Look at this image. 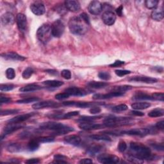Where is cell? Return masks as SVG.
<instances>
[{
  "mask_svg": "<svg viewBox=\"0 0 164 164\" xmlns=\"http://www.w3.org/2000/svg\"><path fill=\"white\" fill-rule=\"evenodd\" d=\"M89 24L83 21V19L80 17L74 16L69 19V28L70 32L78 36H82L85 34L87 30Z\"/></svg>",
  "mask_w": 164,
  "mask_h": 164,
  "instance_id": "1",
  "label": "cell"
},
{
  "mask_svg": "<svg viewBox=\"0 0 164 164\" xmlns=\"http://www.w3.org/2000/svg\"><path fill=\"white\" fill-rule=\"evenodd\" d=\"M40 128L42 130L53 131V135H62L74 131L73 128L66 126L62 123L54 122H43L40 125Z\"/></svg>",
  "mask_w": 164,
  "mask_h": 164,
  "instance_id": "2",
  "label": "cell"
},
{
  "mask_svg": "<svg viewBox=\"0 0 164 164\" xmlns=\"http://www.w3.org/2000/svg\"><path fill=\"white\" fill-rule=\"evenodd\" d=\"M130 147L132 151L131 155L142 160L144 159H150L151 157L150 149L141 143L132 142L130 143Z\"/></svg>",
  "mask_w": 164,
  "mask_h": 164,
  "instance_id": "3",
  "label": "cell"
},
{
  "mask_svg": "<svg viewBox=\"0 0 164 164\" xmlns=\"http://www.w3.org/2000/svg\"><path fill=\"white\" fill-rule=\"evenodd\" d=\"M52 36L51 25L48 23L43 24L37 31V37L39 41L43 44L48 43Z\"/></svg>",
  "mask_w": 164,
  "mask_h": 164,
  "instance_id": "4",
  "label": "cell"
},
{
  "mask_svg": "<svg viewBox=\"0 0 164 164\" xmlns=\"http://www.w3.org/2000/svg\"><path fill=\"white\" fill-rule=\"evenodd\" d=\"M131 119L128 117H117L110 116L104 120V125L106 127H115L117 126L128 125Z\"/></svg>",
  "mask_w": 164,
  "mask_h": 164,
  "instance_id": "5",
  "label": "cell"
},
{
  "mask_svg": "<svg viewBox=\"0 0 164 164\" xmlns=\"http://www.w3.org/2000/svg\"><path fill=\"white\" fill-rule=\"evenodd\" d=\"M51 32L52 36L54 37H60L64 31H65V25L61 20H56L51 24Z\"/></svg>",
  "mask_w": 164,
  "mask_h": 164,
  "instance_id": "6",
  "label": "cell"
},
{
  "mask_svg": "<svg viewBox=\"0 0 164 164\" xmlns=\"http://www.w3.org/2000/svg\"><path fill=\"white\" fill-rule=\"evenodd\" d=\"M97 160L101 163H117L119 162L120 159L115 155H109V154H100L97 156Z\"/></svg>",
  "mask_w": 164,
  "mask_h": 164,
  "instance_id": "7",
  "label": "cell"
},
{
  "mask_svg": "<svg viewBox=\"0 0 164 164\" xmlns=\"http://www.w3.org/2000/svg\"><path fill=\"white\" fill-rule=\"evenodd\" d=\"M31 11L36 16H42L46 11L44 5L41 2H35L30 5Z\"/></svg>",
  "mask_w": 164,
  "mask_h": 164,
  "instance_id": "8",
  "label": "cell"
},
{
  "mask_svg": "<svg viewBox=\"0 0 164 164\" xmlns=\"http://www.w3.org/2000/svg\"><path fill=\"white\" fill-rule=\"evenodd\" d=\"M102 20L103 23L108 26H112L115 23L116 16L114 12L110 11H107L102 15Z\"/></svg>",
  "mask_w": 164,
  "mask_h": 164,
  "instance_id": "9",
  "label": "cell"
},
{
  "mask_svg": "<svg viewBox=\"0 0 164 164\" xmlns=\"http://www.w3.org/2000/svg\"><path fill=\"white\" fill-rule=\"evenodd\" d=\"M16 22L19 31L25 32L27 29V19L25 15L22 13L18 14L16 16Z\"/></svg>",
  "mask_w": 164,
  "mask_h": 164,
  "instance_id": "10",
  "label": "cell"
},
{
  "mask_svg": "<svg viewBox=\"0 0 164 164\" xmlns=\"http://www.w3.org/2000/svg\"><path fill=\"white\" fill-rule=\"evenodd\" d=\"M103 8V5L101 2L98 1H92L88 5V12L93 15H98L100 14Z\"/></svg>",
  "mask_w": 164,
  "mask_h": 164,
  "instance_id": "11",
  "label": "cell"
},
{
  "mask_svg": "<svg viewBox=\"0 0 164 164\" xmlns=\"http://www.w3.org/2000/svg\"><path fill=\"white\" fill-rule=\"evenodd\" d=\"M79 128L82 130L90 131V130H98V129H101L104 127H105V125H100V124H95L92 122H81L79 125Z\"/></svg>",
  "mask_w": 164,
  "mask_h": 164,
  "instance_id": "12",
  "label": "cell"
},
{
  "mask_svg": "<svg viewBox=\"0 0 164 164\" xmlns=\"http://www.w3.org/2000/svg\"><path fill=\"white\" fill-rule=\"evenodd\" d=\"M150 130L147 128H137V129H133V130L122 132V133L126 134V135H129L144 137L148 135V134L150 133Z\"/></svg>",
  "mask_w": 164,
  "mask_h": 164,
  "instance_id": "13",
  "label": "cell"
},
{
  "mask_svg": "<svg viewBox=\"0 0 164 164\" xmlns=\"http://www.w3.org/2000/svg\"><path fill=\"white\" fill-rule=\"evenodd\" d=\"M65 92L67 93L69 96H83L88 94V91L85 89L80 88L78 87H69L66 89Z\"/></svg>",
  "mask_w": 164,
  "mask_h": 164,
  "instance_id": "14",
  "label": "cell"
},
{
  "mask_svg": "<svg viewBox=\"0 0 164 164\" xmlns=\"http://www.w3.org/2000/svg\"><path fill=\"white\" fill-rule=\"evenodd\" d=\"M58 106V104L53 101H44L36 103L32 105L33 108L36 110H40V109H43L46 108H51L56 107Z\"/></svg>",
  "mask_w": 164,
  "mask_h": 164,
  "instance_id": "15",
  "label": "cell"
},
{
  "mask_svg": "<svg viewBox=\"0 0 164 164\" xmlns=\"http://www.w3.org/2000/svg\"><path fill=\"white\" fill-rule=\"evenodd\" d=\"M65 7L68 11L72 12H77L81 8L80 3L75 0H67L65 2Z\"/></svg>",
  "mask_w": 164,
  "mask_h": 164,
  "instance_id": "16",
  "label": "cell"
},
{
  "mask_svg": "<svg viewBox=\"0 0 164 164\" xmlns=\"http://www.w3.org/2000/svg\"><path fill=\"white\" fill-rule=\"evenodd\" d=\"M34 115H35V113L33 112L28 113L26 114H22V115L16 116L15 117L10 119V120L8 121V122L10 124H19L28 120V119L31 118Z\"/></svg>",
  "mask_w": 164,
  "mask_h": 164,
  "instance_id": "17",
  "label": "cell"
},
{
  "mask_svg": "<svg viewBox=\"0 0 164 164\" xmlns=\"http://www.w3.org/2000/svg\"><path fill=\"white\" fill-rule=\"evenodd\" d=\"M1 21L3 25H12L16 21V18L11 12H6L1 17Z\"/></svg>",
  "mask_w": 164,
  "mask_h": 164,
  "instance_id": "18",
  "label": "cell"
},
{
  "mask_svg": "<svg viewBox=\"0 0 164 164\" xmlns=\"http://www.w3.org/2000/svg\"><path fill=\"white\" fill-rule=\"evenodd\" d=\"M124 95V93L121 92H111L107 94H95V95L93 96L94 99H111L116 97H120Z\"/></svg>",
  "mask_w": 164,
  "mask_h": 164,
  "instance_id": "19",
  "label": "cell"
},
{
  "mask_svg": "<svg viewBox=\"0 0 164 164\" xmlns=\"http://www.w3.org/2000/svg\"><path fill=\"white\" fill-rule=\"evenodd\" d=\"M64 142L68 144L73 145L74 146H78L81 144L82 139L80 137L76 135H67L64 138Z\"/></svg>",
  "mask_w": 164,
  "mask_h": 164,
  "instance_id": "20",
  "label": "cell"
},
{
  "mask_svg": "<svg viewBox=\"0 0 164 164\" xmlns=\"http://www.w3.org/2000/svg\"><path fill=\"white\" fill-rule=\"evenodd\" d=\"M130 81H133L137 82H142L145 83H154L157 82V79L156 78L148 77V76H136L131 78Z\"/></svg>",
  "mask_w": 164,
  "mask_h": 164,
  "instance_id": "21",
  "label": "cell"
},
{
  "mask_svg": "<svg viewBox=\"0 0 164 164\" xmlns=\"http://www.w3.org/2000/svg\"><path fill=\"white\" fill-rule=\"evenodd\" d=\"M2 57L9 60H18V61H23L26 59L25 57L19 55L17 53L14 52H8L2 54Z\"/></svg>",
  "mask_w": 164,
  "mask_h": 164,
  "instance_id": "22",
  "label": "cell"
},
{
  "mask_svg": "<svg viewBox=\"0 0 164 164\" xmlns=\"http://www.w3.org/2000/svg\"><path fill=\"white\" fill-rule=\"evenodd\" d=\"M151 18L154 20H155V21H162V20L163 19V16H164L163 8L160 7V8L154 9L151 12Z\"/></svg>",
  "mask_w": 164,
  "mask_h": 164,
  "instance_id": "23",
  "label": "cell"
},
{
  "mask_svg": "<svg viewBox=\"0 0 164 164\" xmlns=\"http://www.w3.org/2000/svg\"><path fill=\"white\" fill-rule=\"evenodd\" d=\"M21 128L22 126L19 125L18 124H11V125H9L4 128L3 135L5 136L7 135H8V134H11L12 133L19 130Z\"/></svg>",
  "mask_w": 164,
  "mask_h": 164,
  "instance_id": "24",
  "label": "cell"
},
{
  "mask_svg": "<svg viewBox=\"0 0 164 164\" xmlns=\"http://www.w3.org/2000/svg\"><path fill=\"white\" fill-rule=\"evenodd\" d=\"M41 87L36 84H29L26 86H24L19 89L20 92H33L41 89Z\"/></svg>",
  "mask_w": 164,
  "mask_h": 164,
  "instance_id": "25",
  "label": "cell"
},
{
  "mask_svg": "<svg viewBox=\"0 0 164 164\" xmlns=\"http://www.w3.org/2000/svg\"><path fill=\"white\" fill-rule=\"evenodd\" d=\"M133 99L135 100H153L151 96L148 95V94L142 92H137L133 96Z\"/></svg>",
  "mask_w": 164,
  "mask_h": 164,
  "instance_id": "26",
  "label": "cell"
},
{
  "mask_svg": "<svg viewBox=\"0 0 164 164\" xmlns=\"http://www.w3.org/2000/svg\"><path fill=\"white\" fill-rule=\"evenodd\" d=\"M151 107V104L147 102H137L134 103L132 105V108L135 109V110H144V109H147V108Z\"/></svg>",
  "mask_w": 164,
  "mask_h": 164,
  "instance_id": "27",
  "label": "cell"
},
{
  "mask_svg": "<svg viewBox=\"0 0 164 164\" xmlns=\"http://www.w3.org/2000/svg\"><path fill=\"white\" fill-rule=\"evenodd\" d=\"M108 84L106 82H90L87 83L88 87L92 88H102L107 86Z\"/></svg>",
  "mask_w": 164,
  "mask_h": 164,
  "instance_id": "28",
  "label": "cell"
},
{
  "mask_svg": "<svg viewBox=\"0 0 164 164\" xmlns=\"http://www.w3.org/2000/svg\"><path fill=\"white\" fill-rule=\"evenodd\" d=\"M102 150H103L102 146L96 145L89 147L87 150V153H88V155H90L91 156H94L100 153Z\"/></svg>",
  "mask_w": 164,
  "mask_h": 164,
  "instance_id": "29",
  "label": "cell"
},
{
  "mask_svg": "<svg viewBox=\"0 0 164 164\" xmlns=\"http://www.w3.org/2000/svg\"><path fill=\"white\" fill-rule=\"evenodd\" d=\"M43 84L49 87H59L63 85V82L58 80H46L43 82Z\"/></svg>",
  "mask_w": 164,
  "mask_h": 164,
  "instance_id": "30",
  "label": "cell"
},
{
  "mask_svg": "<svg viewBox=\"0 0 164 164\" xmlns=\"http://www.w3.org/2000/svg\"><path fill=\"white\" fill-rule=\"evenodd\" d=\"M93 140L96 141H111L112 139L110 137L105 135V134H99V135H92L90 137Z\"/></svg>",
  "mask_w": 164,
  "mask_h": 164,
  "instance_id": "31",
  "label": "cell"
},
{
  "mask_svg": "<svg viewBox=\"0 0 164 164\" xmlns=\"http://www.w3.org/2000/svg\"><path fill=\"white\" fill-rule=\"evenodd\" d=\"M164 115V110L162 108H156L151 110L148 113V116L151 117H162Z\"/></svg>",
  "mask_w": 164,
  "mask_h": 164,
  "instance_id": "32",
  "label": "cell"
},
{
  "mask_svg": "<svg viewBox=\"0 0 164 164\" xmlns=\"http://www.w3.org/2000/svg\"><path fill=\"white\" fill-rule=\"evenodd\" d=\"M39 142L36 140H32L28 144V149L29 151H35L37 150L39 147Z\"/></svg>",
  "mask_w": 164,
  "mask_h": 164,
  "instance_id": "33",
  "label": "cell"
},
{
  "mask_svg": "<svg viewBox=\"0 0 164 164\" xmlns=\"http://www.w3.org/2000/svg\"><path fill=\"white\" fill-rule=\"evenodd\" d=\"M132 88V86H130V85H120V86L114 87L112 88V91L121 92V93L125 94V92L131 90Z\"/></svg>",
  "mask_w": 164,
  "mask_h": 164,
  "instance_id": "34",
  "label": "cell"
},
{
  "mask_svg": "<svg viewBox=\"0 0 164 164\" xmlns=\"http://www.w3.org/2000/svg\"><path fill=\"white\" fill-rule=\"evenodd\" d=\"M21 150V146L18 144H11L7 146V151L11 153H16Z\"/></svg>",
  "mask_w": 164,
  "mask_h": 164,
  "instance_id": "35",
  "label": "cell"
},
{
  "mask_svg": "<svg viewBox=\"0 0 164 164\" xmlns=\"http://www.w3.org/2000/svg\"><path fill=\"white\" fill-rule=\"evenodd\" d=\"M159 2L157 0H147L145 2V6L148 9H155L158 4Z\"/></svg>",
  "mask_w": 164,
  "mask_h": 164,
  "instance_id": "36",
  "label": "cell"
},
{
  "mask_svg": "<svg viewBox=\"0 0 164 164\" xmlns=\"http://www.w3.org/2000/svg\"><path fill=\"white\" fill-rule=\"evenodd\" d=\"M39 100H40V99L38 97H28V98L20 99V100L17 101V103L27 104V103H33V102H37Z\"/></svg>",
  "mask_w": 164,
  "mask_h": 164,
  "instance_id": "37",
  "label": "cell"
},
{
  "mask_svg": "<svg viewBox=\"0 0 164 164\" xmlns=\"http://www.w3.org/2000/svg\"><path fill=\"white\" fill-rule=\"evenodd\" d=\"M97 105V103H89V102H75L74 101V106H76L77 107L79 108H87V107H90L93 105Z\"/></svg>",
  "mask_w": 164,
  "mask_h": 164,
  "instance_id": "38",
  "label": "cell"
},
{
  "mask_svg": "<svg viewBox=\"0 0 164 164\" xmlns=\"http://www.w3.org/2000/svg\"><path fill=\"white\" fill-rule=\"evenodd\" d=\"M128 106L126 105H125V104H121V105H117L116 107H113L112 110L114 112L119 113V112H121L126 111V110H128Z\"/></svg>",
  "mask_w": 164,
  "mask_h": 164,
  "instance_id": "39",
  "label": "cell"
},
{
  "mask_svg": "<svg viewBox=\"0 0 164 164\" xmlns=\"http://www.w3.org/2000/svg\"><path fill=\"white\" fill-rule=\"evenodd\" d=\"M67 157L62 155H56L54 156V162L53 163H66L67 162L65 161Z\"/></svg>",
  "mask_w": 164,
  "mask_h": 164,
  "instance_id": "40",
  "label": "cell"
},
{
  "mask_svg": "<svg viewBox=\"0 0 164 164\" xmlns=\"http://www.w3.org/2000/svg\"><path fill=\"white\" fill-rule=\"evenodd\" d=\"M33 73V69L31 67H27L23 73L22 76L24 79H29L32 76Z\"/></svg>",
  "mask_w": 164,
  "mask_h": 164,
  "instance_id": "41",
  "label": "cell"
},
{
  "mask_svg": "<svg viewBox=\"0 0 164 164\" xmlns=\"http://www.w3.org/2000/svg\"><path fill=\"white\" fill-rule=\"evenodd\" d=\"M6 77L8 79H13L16 77V72L12 68H8L6 71Z\"/></svg>",
  "mask_w": 164,
  "mask_h": 164,
  "instance_id": "42",
  "label": "cell"
},
{
  "mask_svg": "<svg viewBox=\"0 0 164 164\" xmlns=\"http://www.w3.org/2000/svg\"><path fill=\"white\" fill-rule=\"evenodd\" d=\"M37 141L40 143H46V142H51L54 141V138L51 136H48V137H42L37 138Z\"/></svg>",
  "mask_w": 164,
  "mask_h": 164,
  "instance_id": "43",
  "label": "cell"
},
{
  "mask_svg": "<svg viewBox=\"0 0 164 164\" xmlns=\"http://www.w3.org/2000/svg\"><path fill=\"white\" fill-rule=\"evenodd\" d=\"M14 88V85L12 84H2L0 85V90L1 91H12Z\"/></svg>",
  "mask_w": 164,
  "mask_h": 164,
  "instance_id": "44",
  "label": "cell"
},
{
  "mask_svg": "<svg viewBox=\"0 0 164 164\" xmlns=\"http://www.w3.org/2000/svg\"><path fill=\"white\" fill-rule=\"evenodd\" d=\"M98 76L99 78L103 79V80H109L111 78V76L109 73L108 72H100L98 74Z\"/></svg>",
  "mask_w": 164,
  "mask_h": 164,
  "instance_id": "45",
  "label": "cell"
},
{
  "mask_svg": "<svg viewBox=\"0 0 164 164\" xmlns=\"http://www.w3.org/2000/svg\"><path fill=\"white\" fill-rule=\"evenodd\" d=\"M100 117H89V116H83L79 118V121L81 122H92L96 119L99 118Z\"/></svg>",
  "mask_w": 164,
  "mask_h": 164,
  "instance_id": "46",
  "label": "cell"
},
{
  "mask_svg": "<svg viewBox=\"0 0 164 164\" xmlns=\"http://www.w3.org/2000/svg\"><path fill=\"white\" fill-rule=\"evenodd\" d=\"M19 112L18 110H16V109H11V110H2L1 112V116H9V115H12L14 113H17Z\"/></svg>",
  "mask_w": 164,
  "mask_h": 164,
  "instance_id": "47",
  "label": "cell"
},
{
  "mask_svg": "<svg viewBox=\"0 0 164 164\" xmlns=\"http://www.w3.org/2000/svg\"><path fill=\"white\" fill-rule=\"evenodd\" d=\"M79 113V112L78 111H73V112L66 113L65 114H63L62 119H70L73 117H75V116H78Z\"/></svg>",
  "mask_w": 164,
  "mask_h": 164,
  "instance_id": "48",
  "label": "cell"
},
{
  "mask_svg": "<svg viewBox=\"0 0 164 164\" xmlns=\"http://www.w3.org/2000/svg\"><path fill=\"white\" fill-rule=\"evenodd\" d=\"M126 149H127V144L125 141H121L119 142V145H118V150L119 151L123 153L126 150Z\"/></svg>",
  "mask_w": 164,
  "mask_h": 164,
  "instance_id": "49",
  "label": "cell"
},
{
  "mask_svg": "<svg viewBox=\"0 0 164 164\" xmlns=\"http://www.w3.org/2000/svg\"><path fill=\"white\" fill-rule=\"evenodd\" d=\"M61 76L66 79H70L71 78V73L67 69H64L61 72Z\"/></svg>",
  "mask_w": 164,
  "mask_h": 164,
  "instance_id": "50",
  "label": "cell"
},
{
  "mask_svg": "<svg viewBox=\"0 0 164 164\" xmlns=\"http://www.w3.org/2000/svg\"><path fill=\"white\" fill-rule=\"evenodd\" d=\"M69 96V94L67 93H66V92L63 93H59L55 95V98L57 100H63V99H66L67 98H68Z\"/></svg>",
  "mask_w": 164,
  "mask_h": 164,
  "instance_id": "51",
  "label": "cell"
},
{
  "mask_svg": "<svg viewBox=\"0 0 164 164\" xmlns=\"http://www.w3.org/2000/svg\"><path fill=\"white\" fill-rule=\"evenodd\" d=\"M153 97V99H155V100L157 101H163V99H164V95L163 93H155L153 94L151 96Z\"/></svg>",
  "mask_w": 164,
  "mask_h": 164,
  "instance_id": "52",
  "label": "cell"
},
{
  "mask_svg": "<svg viewBox=\"0 0 164 164\" xmlns=\"http://www.w3.org/2000/svg\"><path fill=\"white\" fill-rule=\"evenodd\" d=\"M115 72L117 75L119 77H122L125 75H127V74L131 73L130 71L128 70H116Z\"/></svg>",
  "mask_w": 164,
  "mask_h": 164,
  "instance_id": "53",
  "label": "cell"
},
{
  "mask_svg": "<svg viewBox=\"0 0 164 164\" xmlns=\"http://www.w3.org/2000/svg\"><path fill=\"white\" fill-rule=\"evenodd\" d=\"M125 64V62L121 61V60H116L113 63H112L110 65V67H120L122 65H124Z\"/></svg>",
  "mask_w": 164,
  "mask_h": 164,
  "instance_id": "54",
  "label": "cell"
},
{
  "mask_svg": "<svg viewBox=\"0 0 164 164\" xmlns=\"http://www.w3.org/2000/svg\"><path fill=\"white\" fill-rule=\"evenodd\" d=\"M89 111L92 114H97L101 112V109L97 107H92Z\"/></svg>",
  "mask_w": 164,
  "mask_h": 164,
  "instance_id": "55",
  "label": "cell"
},
{
  "mask_svg": "<svg viewBox=\"0 0 164 164\" xmlns=\"http://www.w3.org/2000/svg\"><path fill=\"white\" fill-rule=\"evenodd\" d=\"M151 146L156 150L162 151H163L164 147H163V144H152Z\"/></svg>",
  "mask_w": 164,
  "mask_h": 164,
  "instance_id": "56",
  "label": "cell"
},
{
  "mask_svg": "<svg viewBox=\"0 0 164 164\" xmlns=\"http://www.w3.org/2000/svg\"><path fill=\"white\" fill-rule=\"evenodd\" d=\"M11 101H12V100H11V98L2 96H0V103H1V104L8 103H11Z\"/></svg>",
  "mask_w": 164,
  "mask_h": 164,
  "instance_id": "57",
  "label": "cell"
},
{
  "mask_svg": "<svg viewBox=\"0 0 164 164\" xmlns=\"http://www.w3.org/2000/svg\"><path fill=\"white\" fill-rule=\"evenodd\" d=\"M80 16L83 19V21L85 23H87L88 24H90V19H89V17L88 16V15L86 13H82L80 14Z\"/></svg>",
  "mask_w": 164,
  "mask_h": 164,
  "instance_id": "58",
  "label": "cell"
},
{
  "mask_svg": "<svg viewBox=\"0 0 164 164\" xmlns=\"http://www.w3.org/2000/svg\"><path fill=\"white\" fill-rule=\"evenodd\" d=\"M40 162L39 159L38 158H31L29 159V160H26L25 163H28V164H34V163H38Z\"/></svg>",
  "mask_w": 164,
  "mask_h": 164,
  "instance_id": "59",
  "label": "cell"
},
{
  "mask_svg": "<svg viewBox=\"0 0 164 164\" xmlns=\"http://www.w3.org/2000/svg\"><path fill=\"white\" fill-rule=\"evenodd\" d=\"M156 128L158 129V130H163V128H164V121L162 120V121L158 122L156 125Z\"/></svg>",
  "mask_w": 164,
  "mask_h": 164,
  "instance_id": "60",
  "label": "cell"
},
{
  "mask_svg": "<svg viewBox=\"0 0 164 164\" xmlns=\"http://www.w3.org/2000/svg\"><path fill=\"white\" fill-rule=\"evenodd\" d=\"M93 163V161L91 159L89 158H83L79 161V163H83V164H88V163Z\"/></svg>",
  "mask_w": 164,
  "mask_h": 164,
  "instance_id": "61",
  "label": "cell"
},
{
  "mask_svg": "<svg viewBox=\"0 0 164 164\" xmlns=\"http://www.w3.org/2000/svg\"><path fill=\"white\" fill-rule=\"evenodd\" d=\"M122 11H123V6L121 5L119 6L116 9V13L119 16H122Z\"/></svg>",
  "mask_w": 164,
  "mask_h": 164,
  "instance_id": "62",
  "label": "cell"
},
{
  "mask_svg": "<svg viewBox=\"0 0 164 164\" xmlns=\"http://www.w3.org/2000/svg\"><path fill=\"white\" fill-rule=\"evenodd\" d=\"M131 112H132V113L133 114V115L136 116H144V113L143 112H139L138 110H137L132 111Z\"/></svg>",
  "mask_w": 164,
  "mask_h": 164,
  "instance_id": "63",
  "label": "cell"
},
{
  "mask_svg": "<svg viewBox=\"0 0 164 164\" xmlns=\"http://www.w3.org/2000/svg\"><path fill=\"white\" fill-rule=\"evenodd\" d=\"M46 72L48 73H49V74H57V72L56 71H53V70H47L46 71Z\"/></svg>",
  "mask_w": 164,
  "mask_h": 164,
  "instance_id": "64",
  "label": "cell"
}]
</instances>
